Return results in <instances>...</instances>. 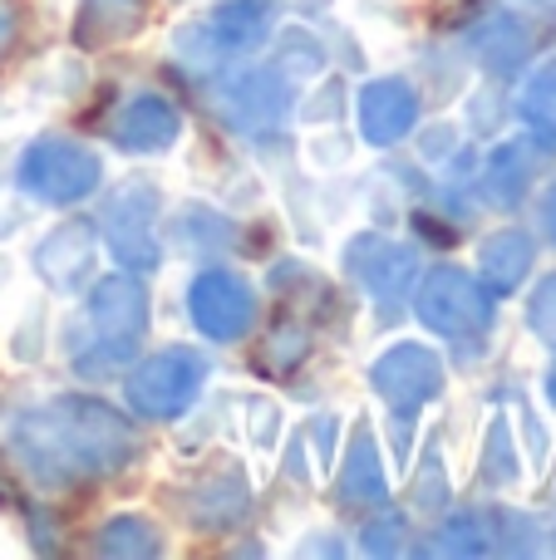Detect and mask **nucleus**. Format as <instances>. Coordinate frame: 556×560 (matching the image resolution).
Masks as SVG:
<instances>
[{
  "label": "nucleus",
  "mask_w": 556,
  "mask_h": 560,
  "mask_svg": "<svg viewBox=\"0 0 556 560\" xmlns=\"http://www.w3.org/2000/svg\"><path fill=\"white\" fill-rule=\"evenodd\" d=\"M10 447L39 482L69 487L128 467L138 457V433L118 408L84 394H59L10 428Z\"/></svg>",
  "instance_id": "f257e3e1"
},
{
  "label": "nucleus",
  "mask_w": 556,
  "mask_h": 560,
  "mask_svg": "<svg viewBox=\"0 0 556 560\" xmlns=\"http://www.w3.org/2000/svg\"><path fill=\"white\" fill-rule=\"evenodd\" d=\"M89 329L94 345L74 359L79 374H114L148 335V290L128 271L104 276L89 290Z\"/></svg>",
  "instance_id": "f03ea898"
},
{
  "label": "nucleus",
  "mask_w": 556,
  "mask_h": 560,
  "mask_svg": "<svg viewBox=\"0 0 556 560\" xmlns=\"http://www.w3.org/2000/svg\"><path fill=\"white\" fill-rule=\"evenodd\" d=\"M212 378V364H207L202 349L193 345H167L158 354H148L143 364L128 374L124 398L134 408V418H148V423H173L187 408L197 404V394Z\"/></svg>",
  "instance_id": "7ed1b4c3"
},
{
  "label": "nucleus",
  "mask_w": 556,
  "mask_h": 560,
  "mask_svg": "<svg viewBox=\"0 0 556 560\" xmlns=\"http://www.w3.org/2000/svg\"><path fill=\"white\" fill-rule=\"evenodd\" d=\"M99 183H104V163L94 148L74 138H39L15 163V187L39 207H74L89 192H99Z\"/></svg>",
  "instance_id": "20e7f679"
},
{
  "label": "nucleus",
  "mask_w": 556,
  "mask_h": 560,
  "mask_svg": "<svg viewBox=\"0 0 556 560\" xmlns=\"http://www.w3.org/2000/svg\"><path fill=\"white\" fill-rule=\"evenodd\" d=\"M276 25V0H217L197 25H187L177 35V55L197 69L227 65V59H242L271 35Z\"/></svg>",
  "instance_id": "39448f33"
},
{
  "label": "nucleus",
  "mask_w": 556,
  "mask_h": 560,
  "mask_svg": "<svg viewBox=\"0 0 556 560\" xmlns=\"http://www.w3.org/2000/svg\"><path fill=\"white\" fill-rule=\"evenodd\" d=\"M158 217H163V192L148 177H128L114 197L104 202V242L118 256L124 271H153L163 261L158 246Z\"/></svg>",
  "instance_id": "423d86ee"
},
{
  "label": "nucleus",
  "mask_w": 556,
  "mask_h": 560,
  "mask_svg": "<svg viewBox=\"0 0 556 560\" xmlns=\"http://www.w3.org/2000/svg\"><path fill=\"white\" fill-rule=\"evenodd\" d=\"M414 310H419L424 329L439 339H478L493 325V295L478 276L459 271V266H439L424 276Z\"/></svg>",
  "instance_id": "0eeeda50"
},
{
  "label": "nucleus",
  "mask_w": 556,
  "mask_h": 560,
  "mask_svg": "<svg viewBox=\"0 0 556 560\" xmlns=\"http://www.w3.org/2000/svg\"><path fill=\"white\" fill-rule=\"evenodd\" d=\"M370 384H374V394L390 404L394 423H414L419 408H429L433 398L443 394V359L433 354L429 345L399 339V345H390L370 364Z\"/></svg>",
  "instance_id": "6e6552de"
},
{
  "label": "nucleus",
  "mask_w": 556,
  "mask_h": 560,
  "mask_svg": "<svg viewBox=\"0 0 556 560\" xmlns=\"http://www.w3.org/2000/svg\"><path fill=\"white\" fill-rule=\"evenodd\" d=\"M187 315H193V325L202 339L232 345V339H242L256 319V290L236 271H222V266L197 271L193 285H187Z\"/></svg>",
  "instance_id": "1a4fd4ad"
},
{
  "label": "nucleus",
  "mask_w": 556,
  "mask_h": 560,
  "mask_svg": "<svg viewBox=\"0 0 556 560\" xmlns=\"http://www.w3.org/2000/svg\"><path fill=\"white\" fill-rule=\"evenodd\" d=\"M217 114L227 118L242 133H266L286 118L291 104V84H286L281 69H236L232 79L217 84Z\"/></svg>",
  "instance_id": "9d476101"
},
{
  "label": "nucleus",
  "mask_w": 556,
  "mask_h": 560,
  "mask_svg": "<svg viewBox=\"0 0 556 560\" xmlns=\"http://www.w3.org/2000/svg\"><path fill=\"white\" fill-rule=\"evenodd\" d=\"M345 271L360 280L374 300L394 305L399 295H409L414 276H419V252L394 236H380V232H364L345 246Z\"/></svg>",
  "instance_id": "9b49d317"
},
{
  "label": "nucleus",
  "mask_w": 556,
  "mask_h": 560,
  "mask_svg": "<svg viewBox=\"0 0 556 560\" xmlns=\"http://www.w3.org/2000/svg\"><path fill=\"white\" fill-rule=\"evenodd\" d=\"M355 124L370 148H394L419 124V94L409 79H370L355 94Z\"/></svg>",
  "instance_id": "f8f14e48"
},
{
  "label": "nucleus",
  "mask_w": 556,
  "mask_h": 560,
  "mask_svg": "<svg viewBox=\"0 0 556 560\" xmlns=\"http://www.w3.org/2000/svg\"><path fill=\"white\" fill-rule=\"evenodd\" d=\"M114 148L118 153H167L183 138V114L163 94H134L114 114Z\"/></svg>",
  "instance_id": "ddd939ff"
},
{
  "label": "nucleus",
  "mask_w": 556,
  "mask_h": 560,
  "mask_svg": "<svg viewBox=\"0 0 556 560\" xmlns=\"http://www.w3.org/2000/svg\"><path fill=\"white\" fill-rule=\"evenodd\" d=\"M94 246H99L94 222H59L55 232H45V242L35 246V276L45 280L49 290L74 295V290L84 285V276L94 271Z\"/></svg>",
  "instance_id": "4468645a"
},
{
  "label": "nucleus",
  "mask_w": 556,
  "mask_h": 560,
  "mask_svg": "<svg viewBox=\"0 0 556 560\" xmlns=\"http://www.w3.org/2000/svg\"><path fill=\"white\" fill-rule=\"evenodd\" d=\"M532 261H537V242L522 226H502L478 242V280L493 300L512 295L532 276Z\"/></svg>",
  "instance_id": "2eb2a0df"
},
{
  "label": "nucleus",
  "mask_w": 556,
  "mask_h": 560,
  "mask_svg": "<svg viewBox=\"0 0 556 560\" xmlns=\"http://www.w3.org/2000/svg\"><path fill=\"white\" fill-rule=\"evenodd\" d=\"M148 0H79L74 10V45L79 49H108L124 45L143 30Z\"/></svg>",
  "instance_id": "dca6fc26"
},
{
  "label": "nucleus",
  "mask_w": 556,
  "mask_h": 560,
  "mask_svg": "<svg viewBox=\"0 0 556 560\" xmlns=\"http://www.w3.org/2000/svg\"><path fill=\"white\" fill-rule=\"evenodd\" d=\"M340 502L345 506H384L390 502V477L380 463V443H374L370 428H355L350 447H345V467H340Z\"/></svg>",
  "instance_id": "f3484780"
},
{
  "label": "nucleus",
  "mask_w": 556,
  "mask_h": 560,
  "mask_svg": "<svg viewBox=\"0 0 556 560\" xmlns=\"http://www.w3.org/2000/svg\"><path fill=\"white\" fill-rule=\"evenodd\" d=\"M473 49H478V59L493 74H512L532 55V30L528 20L508 15V10H488L483 25H473Z\"/></svg>",
  "instance_id": "a211bd4d"
},
{
  "label": "nucleus",
  "mask_w": 556,
  "mask_h": 560,
  "mask_svg": "<svg viewBox=\"0 0 556 560\" xmlns=\"http://www.w3.org/2000/svg\"><path fill=\"white\" fill-rule=\"evenodd\" d=\"M187 512H193L197 526H217V532L236 526L246 516V477L236 472V467H212V472L197 482Z\"/></svg>",
  "instance_id": "6ab92c4d"
},
{
  "label": "nucleus",
  "mask_w": 556,
  "mask_h": 560,
  "mask_svg": "<svg viewBox=\"0 0 556 560\" xmlns=\"http://www.w3.org/2000/svg\"><path fill=\"white\" fill-rule=\"evenodd\" d=\"M528 183H532V153L522 143H498L483 163V197L493 207H518L528 197Z\"/></svg>",
  "instance_id": "aec40b11"
},
{
  "label": "nucleus",
  "mask_w": 556,
  "mask_h": 560,
  "mask_svg": "<svg viewBox=\"0 0 556 560\" xmlns=\"http://www.w3.org/2000/svg\"><path fill=\"white\" fill-rule=\"evenodd\" d=\"M478 472L488 487H508L518 482V438H512L508 418H493L488 433H483V453H478Z\"/></svg>",
  "instance_id": "412c9836"
},
{
  "label": "nucleus",
  "mask_w": 556,
  "mask_h": 560,
  "mask_svg": "<svg viewBox=\"0 0 556 560\" xmlns=\"http://www.w3.org/2000/svg\"><path fill=\"white\" fill-rule=\"evenodd\" d=\"M99 551L104 556H158L163 551V536L148 516H114V522L99 526Z\"/></svg>",
  "instance_id": "4be33fe9"
},
{
  "label": "nucleus",
  "mask_w": 556,
  "mask_h": 560,
  "mask_svg": "<svg viewBox=\"0 0 556 560\" xmlns=\"http://www.w3.org/2000/svg\"><path fill=\"white\" fill-rule=\"evenodd\" d=\"M305 354H311V329L305 325H276L271 335L262 339L256 364H262V374L286 378V374H296V369L305 364Z\"/></svg>",
  "instance_id": "5701e85b"
},
{
  "label": "nucleus",
  "mask_w": 556,
  "mask_h": 560,
  "mask_svg": "<svg viewBox=\"0 0 556 560\" xmlns=\"http://www.w3.org/2000/svg\"><path fill=\"white\" fill-rule=\"evenodd\" d=\"M518 108H522V124L556 148V65H547V69H537V74H532V84L522 89V104Z\"/></svg>",
  "instance_id": "b1692460"
},
{
  "label": "nucleus",
  "mask_w": 556,
  "mask_h": 560,
  "mask_svg": "<svg viewBox=\"0 0 556 560\" xmlns=\"http://www.w3.org/2000/svg\"><path fill=\"white\" fill-rule=\"evenodd\" d=\"M433 536H439V541H433L429 551H443V556H483L488 551V541H483L488 532H483L478 516H453V522Z\"/></svg>",
  "instance_id": "393cba45"
},
{
  "label": "nucleus",
  "mask_w": 556,
  "mask_h": 560,
  "mask_svg": "<svg viewBox=\"0 0 556 560\" xmlns=\"http://www.w3.org/2000/svg\"><path fill=\"white\" fill-rule=\"evenodd\" d=\"M528 329L542 339V345L556 349V271L547 280H537V290H532V300H528Z\"/></svg>",
  "instance_id": "a878e982"
},
{
  "label": "nucleus",
  "mask_w": 556,
  "mask_h": 560,
  "mask_svg": "<svg viewBox=\"0 0 556 560\" xmlns=\"http://www.w3.org/2000/svg\"><path fill=\"white\" fill-rule=\"evenodd\" d=\"M404 536H409V522L399 512H384L380 522H370L360 532V546L370 556H394V551H404Z\"/></svg>",
  "instance_id": "bb28decb"
},
{
  "label": "nucleus",
  "mask_w": 556,
  "mask_h": 560,
  "mask_svg": "<svg viewBox=\"0 0 556 560\" xmlns=\"http://www.w3.org/2000/svg\"><path fill=\"white\" fill-rule=\"evenodd\" d=\"M335 433H340V428H335V418H315V423H311V438H315V447H321V457H315V463H321V472H331V463H335Z\"/></svg>",
  "instance_id": "cd10ccee"
},
{
  "label": "nucleus",
  "mask_w": 556,
  "mask_h": 560,
  "mask_svg": "<svg viewBox=\"0 0 556 560\" xmlns=\"http://www.w3.org/2000/svg\"><path fill=\"white\" fill-rule=\"evenodd\" d=\"M15 39H20V5L15 0H0V59L10 55Z\"/></svg>",
  "instance_id": "c85d7f7f"
},
{
  "label": "nucleus",
  "mask_w": 556,
  "mask_h": 560,
  "mask_svg": "<svg viewBox=\"0 0 556 560\" xmlns=\"http://www.w3.org/2000/svg\"><path fill=\"white\" fill-rule=\"evenodd\" d=\"M542 222H547V236L556 242V183L547 187V197H542Z\"/></svg>",
  "instance_id": "c756f323"
},
{
  "label": "nucleus",
  "mask_w": 556,
  "mask_h": 560,
  "mask_svg": "<svg viewBox=\"0 0 556 560\" xmlns=\"http://www.w3.org/2000/svg\"><path fill=\"white\" fill-rule=\"evenodd\" d=\"M542 388H547V404H552V408H556V364H552V369H547V384H542Z\"/></svg>",
  "instance_id": "7c9ffc66"
}]
</instances>
